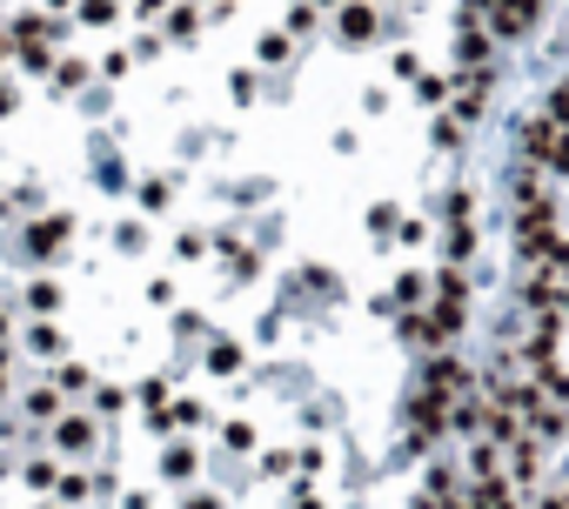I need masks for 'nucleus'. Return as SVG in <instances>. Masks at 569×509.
<instances>
[{
    "mask_svg": "<svg viewBox=\"0 0 569 509\" xmlns=\"http://www.w3.org/2000/svg\"><path fill=\"white\" fill-rule=\"evenodd\" d=\"M248 194L194 108L0 14V509H382Z\"/></svg>",
    "mask_w": 569,
    "mask_h": 509,
    "instance_id": "nucleus-1",
    "label": "nucleus"
}]
</instances>
